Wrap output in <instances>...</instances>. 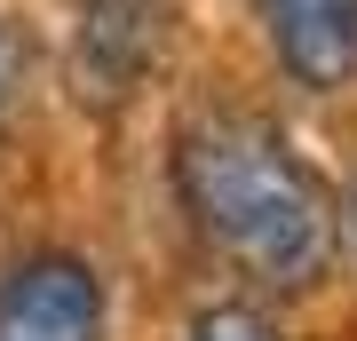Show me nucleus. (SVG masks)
<instances>
[{"mask_svg": "<svg viewBox=\"0 0 357 341\" xmlns=\"http://www.w3.org/2000/svg\"><path fill=\"white\" fill-rule=\"evenodd\" d=\"M175 206L191 215V230L222 254L238 278L255 286H318L333 246H342V206H333L326 175L294 151L286 127H270L262 112H191L175 127Z\"/></svg>", "mask_w": 357, "mask_h": 341, "instance_id": "nucleus-1", "label": "nucleus"}, {"mask_svg": "<svg viewBox=\"0 0 357 341\" xmlns=\"http://www.w3.org/2000/svg\"><path fill=\"white\" fill-rule=\"evenodd\" d=\"M167 48H175V0H79L64 48L72 96L88 112H119L151 88Z\"/></svg>", "mask_w": 357, "mask_h": 341, "instance_id": "nucleus-2", "label": "nucleus"}, {"mask_svg": "<svg viewBox=\"0 0 357 341\" xmlns=\"http://www.w3.org/2000/svg\"><path fill=\"white\" fill-rule=\"evenodd\" d=\"M183 341H278V326H270L255 302H215V310L191 317V333H183Z\"/></svg>", "mask_w": 357, "mask_h": 341, "instance_id": "nucleus-6", "label": "nucleus"}, {"mask_svg": "<svg viewBox=\"0 0 357 341\" xmlns=\"http://www.w3.org/2000/svg\"><path fill=\"white\" fill-rule=\"evenodd\" d=\"M349 230H357V199H349Z\"/></svg>", "mask_w": 357, "mask_h": 341, "instance_id": "nucleus-7", "label": "nucleus"}, {"mask_svg": "<svg viewBox=\"0 0 357 341\" xmlns=\"http://www.w3.org/2000/svg\"><path fill=\"white\" fill-rule=\"evenodd\" d=\"M270 63L310 96L357 88V0H255Z\"/></svg>", "mask_w": 357, "mask_h": 341, "instance_id": "nucleus-4", "label": "nucleus"}, {"mask_svg": "<svg viewBox=\"0 0 357 341\" xmlns=\"http://www.w3.org/2000/svg\"><path fill=\"white\" fill-rule=\"evenodd\" d=\"M0 341H103V278L64 246H40L0 278Z\"/></svg>", "mask_w": 357, "mask_h": 341, "instance_id": "nucleus-3", "label": "nucleus"}, {"mask_svg": "<svg viewBox=\"0 0 357 341\" xmlns=\"http://www.w3.org/2000/svg\"><path fill=\"white\" fill-rule=\"evenodd\" d=\"M24 96H32V32L16 16H0V151L24 119Z\"/></svg>", "mask_w": 357, "mask_h": 341, "instance_id": "nucleus-5", "label": "nucleus"}]
</instances>
